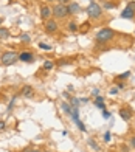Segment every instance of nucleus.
<instances>
[{"label":"nucleus","instance_id":"1","mask_svg":"<svg viewBox=\"0 0 135 152\" xmlns=\"http://www.w3.org/2000/svg\"><path fill=\"white\" fill-rule=\"evenodd\" d=\"M113 36H115V33H113V30H110V28H101L98 33H96V42L98 44H107V42H110L112 39H113Z\"/></svg>","mask_w":135,"mask_h":152},{"label":"nucleus","instance_id":"2","mask_svg":"<svg viewBox=\"0 0 135 152\" xmlns=\"http://www.w3.org/2000/svg\"><path fill=\"white\" fill-rule=\"evenodd\" d=\"M86 13H87V16L90 19L98 20V19L103 16V8H101V5H98L96 2H90L88 6H87V9H86Z\"/></svg>","mask_w":135,"mask_h":152},{"label":"nucleus","instance_id":"3","mask_svg":"<svg viewBox=\"0 0 135 152\" xmlns=\"http://www.w3.org/2000/svg\"><path fill=\"white\" fill-rule=\"evenodd\" d=\"M19 61V54L16 51H11V50H8V51H3L2 53V58H0V62L3 64V65H14Z\"/></svg>","mask_w":135,"mask_h":152},{"label":"nucleus","instance_id":"4","mask_svg":"<svg viewBox=\"0 0 135 152\" xmlns=\"http://www.w3.org/2000/svg\"><path fill=\"white\" fill-rule=\"evenodd\" d=\"M53 16H55L56 19H64V17H67L68 14V6L67 5H61V3H57V5L53 6Z\"/></svg>","mask_w":135,"mask_h":152},{"label":"nucleus","instance_id":"5","mask_svg":"<svg viewBox=\"0 0 135 152\" xmlns=\"http://www.w3.org/2000/svg\"><path fill=\"white\" fill-rule=\"evenodd\" d=\"M72 120H73V123L76 124V126H78V129L81 132H86L87 129H86V124L82 123V121L79 120V112H78V109H73V112H72Z\"/></svg>","mask_w":135,"mask_h":152},{"label":"nucleus","instance_id":"6","mask_svg":"<svg viewBox=\"0 0 135 152\" xmlns=\"http://www.w3.org/2000/svg\"><path fill=\"white\" fill-rule=\"evenodd\" d=\"M57 28H59V25H57L56 19H48V20H45V31L47 33H55V31H57Z\"/></svg>","mask_w":135,"mask_h":152},{"label":"nucleus","instance_id":"7","mask_svg":"<svg viewBox=\"0 0 135 152\" xmlns=\"http://www.w3.org/2000/svg\"><path fill=\"white\" fill-rule=\"evenodd\" d=\"M41 17L44 19V20L51 19V17H53V9L50 8L48 5H42V6H41Z\"/></svg>","mask_w":135,"mask_h":152},{"label":"nucleus","instance_id":"8","mask_svg":"<svg viewBox=\"0 0 135 152\" xmlns=\"http://www.w3.org/2000/svg\"><path fill=\"white\" fill-rule=\"evenodd\" d=\"M118 113H119V118L123 121H130V118H132V110L129 107H121Z\"/></svg>","mask_w":135,"mask_h":152},{"label":"nucleus","instance_id":"9","mask_svg":"<svg viewBox=\"0 0 135 152\" xmlns=\"http://www.w3.org/2000/svg\"><path fill=\"white\" fill-rule=\"evenodd\" d=\"M19 61H22L24 64L33 62V61H34V54L31 51H22L20 54H19Z\"/></svg>","mask_w":135,"mask_h":152},{"label":"nucleus","instance_id":"10","mask_svg":"<svg viewBox=\"0 0 135 152\" xmlns=\"http://www.w3.org/2000/svg\"><path fill=\"white\" fill-rule=\"evenodd\" d=\"M121 17H123V19H134V17H135V9H134V8H130V6L127 5L126 8L123 9Z\"/></svg>","mask_w":135,"mask_h":152},{"label":"nucleus","instance_id":"11","mask_svg":"<svg viewBox=\"0 0 135 152\" xmlns=\"http://www.w3.org/2000/svg\"><path fill=\"white\" fill-rule=\"evenodd\" d=\"M67 6H68V13L70 14H76V13H79V9H81L79 3H76V2H70V5H67Z\"/></svg>","mask_w":135,"mask_h":152},{"label":"nucleus","instance_id":"12","mask_svg":"<svg viewBox=\"0 0 135 152\" xmlns=\"http://www.w3.org/2000/svg\"><path fill=\"white\" fill-rule=\"evenodd\" d=\"M22 95L26 98H31L33 96V87L31 85H25L24 89H22Z\"/></svg>","mask_w":135,"mask_h":152},{"label":"nucleus","instance_id":"13","mask_svg":"<svg viewBox=\"0 0 135 152\" xmlns=\"http://www.w3.org/2000/svg\"><path fill=\"white\" fill-rule=\"evenodd\" d=\"M61 109H62V110H64V113H67V115H72V112H73V109H72L65 101L61 102Z\"/></svg>","mask_w":135,"mask_h":152},{"label":"nucleus","instance_id":"14","mask_svg":"<svg viewBox=\"0 0 135 152\" xmlns=\"http://www.w3.org/2000/svg\"><path fill=\"white\" fill-rule=\"evenodd\" d=\"M87 144H88V146H90L95 152H99V146H98V143H96L93 138H88V140H87Z\"/></svg>","mask_w":135,"mask_h":152},{"label":"nucleus","instance_id":"15","mask_svg":"<svg viewBox=\"0 0 135 152\" xmlns=\"http://www.w3.org/2000/svg\"><path fill=\"white\" fill-rule=\"evenodd\" d=\"M8 37H9L8 28H5V26H0V39H8Z\"/></svg>","mask_w":135,"mask_h":152},{"label":"nucleus","instance_id":"16","mask_svg":"<svg viewBox=\"0 0 135 152\" xmlns=\"http://www.w3.org/2000/svg\"><path fill=\"white\" fill-rule=\"evenodd\" d=\"M70 104H72V107H73V109H79V106H81L79 98H75V96H73L72 100H70Z\"/></svg>","mask_w":135,"mask_h":152},{"label":"nucleus","instance_id":"17","mask_svg":"<svg viewBox=\"0 0 135 152\" xmlns=\"http://www.w3.org/2000/svg\"><path fill=\"white\" fill-rule=\"evenodd\" d=\"M16 100H17V95H14V96L11 98V102L8 104V107H6V113H9L11 110H13V107H14V101H16Z\"/></svg>","mask_w":135,"mask_h":152},{"label":"nucleus","instance_id":"18","mask_svg":"<svg viewBox=\"0 0 135 152\" xmlns=\"http://www.w3.org/2000/svg\"><path fill=\"white\" fill-rule=\"evenodd\" d=\"M20 40H22V42H25V44H30V42H31V37H30V34H22V36H20Z\"/></svg>","mask_w":135,"mask_h":152},{"label":"nucleus","instance_id":"19","mask_svg":"<svg viewBox=\"0 0 135 152\" xmlns=\"http://www.w3.org/2000/svg\"><path fill=\"white\" fill-rule=\"evenodd\" d=\"M78 25H76L75 24V22H70V24H68V31H73V33H75V31H78Z\"/></svg>","mask_w":135,"mask_h":152},{"label":"nucleus","instance_id":"20","mask_svg":"<svg viewBox=\"0 0 135 152\" xmlns=\"http://www.w3.org/2000/svg\"><path fill=\"white\" fill-rule=\"evenodd\" d=\"M53 67H55V64H53L51 61H45V62H44V68H45V70H51Z\"/></svg>","mask_w":135,"mask_h":152},{"label":"nucleus","instance_id":"21","mask_svg":"<svg viewBox=\"0 0 135 152\" xmlns=\"http://www.w3.org/2000/svg\"><path fill=\"white\" fill-rule=\"evenodd\" d=\"M104 141H106V143H109L110 141V140H112V134H110V130H106V134H104Z\"/></svg>","mask_w":135,"mask_h":152},{"label":"nucleus","instance_id":"22","mask_svg":"<svg viewBox=\"0 0 135 152\" xmlns=\"http://www.w3.org/2000/svg\"><path fill=\"white\" fill-rule=\"evenodd\" d=\"M103 118H104V120H109V118H112V113L109 112V110H106V109H104V110H103Z\"/></svg>","mask_w":135,"mask_h":152},{"label":"nucleus","instance_id":"23","mask_svg":"<svg viewBox=\"0 0 135 152\" xmlns=\"http://www.w3.org/2000/svg\"><path fill=\"white\" fill-rule=\"evenodd\" d=\"M129 76H130V71H124V73L118 75V79H121V81H123V79H127Z\"/></svg>","mask_w":135,"mask_h":152},{"label":"nucleus","instance_id":"24","mask_svg":"<svg viewBox=\"0 0 135 152\" xmlns=\"http://www.w3.org/2000/svg\"><path fill=\"white\" fill-rule=\"evenodd\" d=\"M93 104H95V106H96V107H98V109H101V110H104V109H106V104H104V101H103V102L93 101Z\"/></svg>","mask_w":135,"mask_h":152},{"label":"nucleus","instance_id":"25","mask_svg":"<svg viewBox=\"0 0 135 152\" xmlns=\"http://www.w3.org/2000/svg\"><path fill=\"white\" fill-rule=\"evenodd\" d=\"M39 48H42V50H48V51L51 50V47H50L48 44H44V42H41V44H39Z\"/></svg>","mask_w":135,"mask_h":152},{"label":"nucleus","instance_id":"26","mask_svg":"<svg viewBox=\"0 0 135 152\" xmlns=\"http://www.w3.org/2000/svg\"><path fill=\"white\" fill-rule=\"evenodd\" d=\"M104 8H106V9H113V8H115V5H113V3L106 2V3H104Z\"/></svg>","mask_w":135,"mask_h":152},{"label":"nucleus","instance_id":"27","mask_svg":"<svg viewBox=\"0 0 135 152\" xmlns=\"http://www.w3.org/2000/svg\"><path fill=\"white\" fill-rule=\"evenodd\" d=\"M92 96H99V89H93V90H92Z\"/></svg>","mask_w":135,"mask_h":152},{"label":"nucleus","instance_id":"28","mask_svg":"<svg viewBox=\"0 0 135 152\" xmlns=\"http://www.w3.org/2000/svg\"><path fill=\"white\" fill-rule=\"evenodd\" d=\"M118 92H119L118 87H113V89H110V90H109V93H110V95H117Z\"/></svg>","mask_w":135,"mask_h":152},{"label":"nucleus","instance_id":"29","mask_svg":"<svg viewBox=\"0 0 135 152\" xmlns=\"http://www.w3.org/2000/svg\"><path fill=\"white\" fill-rule=\"evenodd\" d=\"M88 28H90V24H88V22H86V24H82V30H84V31H87Z\"/></svg>","mask_w":135,"mask_h":152},{"label":"nucleus","instance_id":"30","mask_svg":"<svg viewBox=\"0 0 135 152\" xmlns=\"http://www.w3.org/2000/svg\"><path fill=\"white\" fill-rule=\"evenodd\" d=\"M117 87H118V90H124V89H126V85H124V82H119V84H118Z\"/></svg>","mask_w":135,"mask_h":152},{"label":"nucleus","instance_id":"31","mask_svg":"<svg viewBox=\"0 0 135 152\" xmlns=\"http://www.w3.org/2000/svg\"><path fill=\"white\" fill-rule=\"evenodd\" d=\"M79 101H81V104H87V102H88V98H79Z\"/></svg>","mask_w":135,"mask_h":152},{"label":"nucleus","instance_id":"32","mask_svg":"<svg viewBox=\"0 0 135 152\" xmlns=\"http://www.w3.org/2000/svg\"><path fill=\"white\" fill-rule=\"evenodd\" d=\"M130 146H132V147H135V135L132 137V138H130Z\"/></svg>","mask_w":135,"mask_h":152},{"label":"nucleus","instance_id":"33","mask_svg":"<svg viewBox=\"0 0 135 152\" xmlns=\"http://www.w3.org/2000/svg\"><path fill=\"white\" fill-rule=\"evenodd\" d=\"M57 2H59V3H61V5H67V3H68V2H70V0H57Z\"/></svg>","mask_w":135,"mask_h":152},{"label":"nucleus","instance_id":"34","mask_svg":"<svg viewBox=\"0 0 135 152\" xmlns=\"http://www.w3.org/2000/svg\"><path fill=\"white\" fill-rule=\"evenodd\" d=\"M5 126H6L5 121H0V130H3V129H5Z\"/></svg>","mask_w":135,"mask_h":152},{"label":"nucleus","instance_id":"35","mask_svg":"<svg viewBox=\"0 0 135 152\" xmlns=\"http://www.w3.org/2000/svg\"><path fill=\"white\" fill-rule=\"evenodd\" d=\"M67 61H65V59H62V61H59V65H67Z\"/></svg>","mask_w":135,"mask_h":152},{"label":"nucleus","instance_id":"36","mask_svg":"<svg viewBox=\"0 0 135 152\" xmlns=\"http://www.w3.org/2000/svg\"><path fill=\"white\" fill-rule=\"evenodd\" d=\"M25 152H41L39 149H26Z\"/></svg>","mask_w":135,"mask_h":152},{"label":"nucleus","instance_id":"37","mask_svg":"<svg viewBox=\"0 0 135 152\" xmlns=\"http://www.w3.org/2000/svg\"><path fill=\"white\" fill-rule=\"evenodd\" d=\"M129 6H130V8H134V9H135V2H129Z\"/></svg>","mask_w":135,"mask_h":152},{"label":"nucleus","instance_id":"38","mask_svg":"<svg viewBox=\"0 0 135 152\" xmlns=\"http://www.w3.org/2000/svg\"><path fill=\"white\" fill-rule=\"evenodd\" d=\"M67 90H68V92H73L75 89H73V85H68V87H67Z\"/></svg>","mask_w":135,"mask_h":152},{"label":"nucleus","instance_id":"39","mask_svg":"<svg viewBox=\"0 0 135 152\" xmlns=\"http://www.w3.org/2000/svg\"><path fill=\"white\" fill-rule=\"evenodd\" d=\"M0 25H2V17H0Z\"/></svg>","mask_w":135,"mask_h":152},{"label":"nucleus","instance_id":"40","mask_svg":"<svg viewBox=\"0 0 135 152\" xmlns=\"http://www.w3.org/2000/svg\"><path fill=\"white\" fill-rule=\"evenodd\" d=\"M48 2H53V0H48Z\"/></svg>","mask_w":135,"mask_h":152}]
</instances>
